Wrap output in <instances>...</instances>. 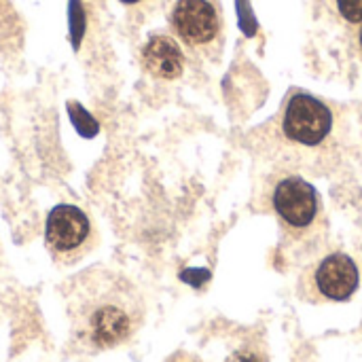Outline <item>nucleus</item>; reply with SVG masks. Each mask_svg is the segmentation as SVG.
I'll use <instances>...</instances> for the list:
<instances>
[{"label":"nucleus","mask_w":362,"mask_h":362,"mask_svg":"<svg viewBox=\"0 0 362 362\" xmlns=\"http://www.w3.org/2000/svg\"><path fill=\"white\" fill-rule=\"evenodd\" d=\"M339 15L350 23H362V0H335Z\"/></svg>","instance_id":"9d476101"},{"label":"nucleus","mask_w":362,"mask_h":362,"mask_svg":"<svg viewBox=\"0 0 362 362\" xmlns=\"http://www.w3.org/2000/svg\"><path fill=\"white\" fill-rule=\"evenodd\" d=\"M361 282V274L352 257L333 252L320 259L303 278L301 286L312 301H348Z\"/></svg>","instance_id":"39448f33"},{"label":"nucleus","mask_w":362,"mask_h":362,"mask_svg":"<svg viewBox=\"0 0 362 362\" xmlns=\"http://www.w3.org/2000/svg\"><path fill=\"white\" fill-rule=\"evenodd\" d=\"M142 66L146 68L148 74L157 78H178L185 70V55L180 45L165 36V34H155L146 40L142 49Z\"/></svg>","instance_id":"0eeeda50"},{"label":"nucleus","mask_w":362,"mask_h":362,"mask_svg":"<svg viewBox=\"0 0 362 362\" xmlns=\"http://www.w3.org/2000/svg\"><path fill=\"white\" fill-rule=\"evenodd\" d=\"M123 4H138V2H142V0H121Z\"/></svg>","instance_id":"f8f14e48"},{"label":"nucleus","mask_w":362,"mask_h":362,"mask_svg":"<svg viewBox=\"0 0 362 362\" xmlns=\"http://www.w3.org/2000/svg\"><path fill=\"white\" fill-rule=\"evenodd\" d=\"M45 244L55 263L72 265L95 248L98 233L93 223L81 208L59 204L47 216Z\"/></svg>","instance_id":"f03ea898"},{"label":"nucleus","mask_w":362,"mask_h":362,"mask_svg":"<svg viewBox=\"0 0 362 362\" xmlns=\"http://www.w3.org/2000/svg\"><path fill=\"white\" fill-rule=\"evenodd\" d=\"M272 208L284 229L293 233H303L318 223L320 197L305 178L297 174H286L272 189Z\"/></svg>","instance_id":"20e7f679"},{"label":"nucleus","mask_w":362,"mask_h":362,"mask_svg":"<svg viewBox=\"0 0 362 362\" xmlns=\"http://www.w3.org/2000/svg\"><path fill=\"white\" fill-rule=\"evenodd\" d=\"M172 362H199L197 358H193V356H178V358H174Z\"/></svg>","instance_id":"9b49d317"},{"label":"nucleus","mask_w":362,"mask_h":362,"mask_svg":"<svg viewBox=\"0 0 362 362\" xmlns=\"http://www.w3.org/2000/svg\"><path fill=\"white\" fill-rule=\"evenodd\" d=\"M23 45V21L11 0H0V55H15Z\"/></svg>","instance_id":"6e6552de"},{"label":"nucleus","mask_w":362,"mask_h":362,"mask_svg":"<svg viewBox=\"0 0 362 362\" xmlns=\"http://www.w3.org/2000/svg\"><path fill=\"white\" fill-rule=\"evenodd\" d=\"M333 125V110L322 100L305 91H293L280 117L282 138L291 146L305 151L322 146L329 140Z\"/></svg>","instance_id":"7ed1b4c3"},{"label":"nucleus","mask_w":362,"mask_h":362,"mask_svg":"<svg viewBox=\"0 0 362 362\" xmlns=\"http://www.w3.org/2000/svg\"><path fill=\"white\" fill-rule=\"evenodd\" d=\"M170 21L178 38L195 49L212 45L221 32V15L212 0H176Z\"/></svg>","instance_id":"423d86ee"},{"label":"nucleus","mask_w":362,"mask_h":362,"mask_svg":"<svg viewBox=\"0 0 362 362\" xmlns=\"http://www.w3.org/2000/svg\"><path fill=\"white\" fill-rule=\"evenodd\" d=\"M225 362H269V356L261 344L248 341V344L240 346L235 352H231V356Z\"/></svg>","instance_id":"1a4fd4ad"},{"label":"nucleus","mask_w":362,"mask_h":362,"mask_svg":"<svg viewBox=\"0 0 362 362\" xmlns=\"http://www.w3.org/2000/svg\"><path fill=\"white\" fill-rule=\"evenodd\" d=\"M70 339L78 352L115 350L136 337L146 318L140 288L121 272L89 267L64 286Z\"/></svg>","instance_id":"f257e3e1"},{"label":"nucleus","mask_w":362,"mask_h":362,"mask_svg":"<svg viewBox=\"0 0 362 362\" xmlns=\"http://www.w3.org/2000/svg\"><path fill=\"white\" fill-rule=\"evenodd\" d=\"M358 40H361V49H362V25H361V34H358Z\"/></svg>","instance_id":"ddd939ff"}]
</instances>
